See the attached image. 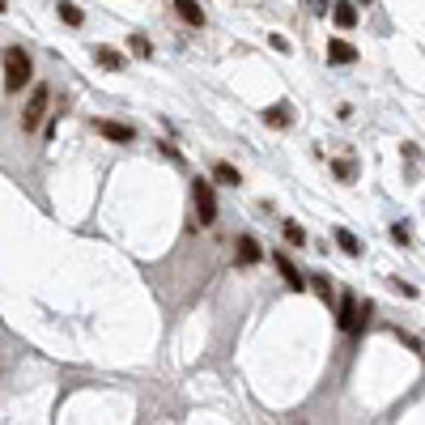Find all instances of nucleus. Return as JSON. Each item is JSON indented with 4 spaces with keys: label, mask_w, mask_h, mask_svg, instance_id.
<instances>
[{
    "label": "nucleus",
    "mask_w": 425,
    "mask_h": 425,
    "mask_svg": "<svg viewBox=\"0 0 425 425\" xmlns=\"http://www.w3.org/2000/svg\"><path fill=\"white\" fill-rule=\"evenodd\" d=\"M281 234H285V243H289V247H306V230H302L298 222H285V226H281Z\"/></svg>",
    "instance_id": "dca6fc26"
},
{
    "label": "nucleus",
    "mask_w": 425,
    "mask_h": 425,
    "mask_svg": "<svg viewBox=\"0 0 425 425\" xmlns=\"http://www.w3.org/2000/svg\"><path fill=\"white\" fill-rule=\"evenodd\" d=\"M328 60H332V64H357V47H353L349 39H332V43H328Z\"/></svg>",
    "instance_id": "1a4fd4ad"
},
{
    "label": "nucleus",
    "mask_w": 425,
    "mask_h": 425,
    "mask_svg": "<svg viewBox=\"0 0 425 425\" xmlns=\"http://www.w3.org/2000/svg\"><path fill=\"white\" fill-rule=\"evenodd\" d=\"M94 60H98V68H106V72H124V68H128V56L115 51V47H94Z\"/></svg>",
    "instance_id": "6e6552de"
},
{
    "label": "nucleus",
    "mask_w": 425,
    "mask_h": 425,
    "mask_svg": "<svg viewBox=\"0 0 425 425\" xmlns=\"http://www.w3.org/2000/svg\"><path fill=\"white\" fill-rule=\"evenodd\" d=\"M268 47H272V51H281V56H289V51H293V43H289L285 34H268Z\"/></svg>",
    "instance_id": "412c9836"
},
{
    "label": "nucleus",
    "mask_w": 425,
    "mask_h": 425,
    "mask_svg": "<svg viewBox=\"0 0 425 425\" xmlns=\"http://www.w3.org/2000/svg\"><path fill=\"white\" fill-rule=\"evenodd\" d=\"M336 243H341V251H345V255H353V260L362 255V243H357L349 230H336Z\"/></svg>",
    "instance_id": "a211bd4d"
},
{
    "label": "nucleus",
    "mask_w": 425,
    "mask_h": 425,
    "mask_svg": "<svg viewBox=\"0 0 425 425\" xmlns=\"http://www.w3.org/2000/svg\"><path fill=\"white\" fill-rule=\"evenodd\" d=\"M391 239H395L400 247H412V230H408L404 222H395V226H391Z\"/></svg>",
    "instance_id": "aec40b11"
},
{
    "label": "nucleus",
    "mask_w": 425,
    "mask_h": 425,
    "mask_svg": "<svg viewBox=\"0 0 425 425\" xmlns=\"http://www.w3.org/2000/svg\"><path fill=\"white\" fill-rule=\"evenodd\" d=\"M191 204H196V222L200 226L217 222V196H212V183L208 179H191Z\"/></svg>",
    "instance_id": "f03ea898"
},
{
    "label": "nucleus",
    "mask_w": 425,
    "mask_h": 425,
    "mask_svg": "<svg viewBox=\"0 0 425 425\" xmlns=\"http://www.w3.org/2000/svg\"><path fill=\"white\" fill-rule=\"evenodd\" d=\"M332 175H336L341 183H353V179H357V166H353L349 158H336V162H332Z\"/></svg>",
    "instance_id": "2eb2a0df"
},
{
    "label": "nucleus",
    "mask_w": 425,
    "mask_h": 425,
    "mask_svg": "<svg viewBox=\"0 0 425 425\" xmlns=\"http://www.w3.org/2000/svg\"><path fill=\"white\" fill-rule=\"evenodd\" d=\"M264 124H268V128H277V132H281V128H289V124H293L289 102H272L268 111H264Z\"/></svg>",
    "instance_id": "9d476101"
},
{
    "label": "nucleus",
    "mask_w": 425,
    "mask_h": 425,
    "mask_svg": "<svg viewBox=\"0 0 425 425\" xmlns=\"http://www.w3.org/2000/svg\"><path fill=\"white\" fill-rule=\"evenodd\" d=\"M310 289H315V293H319V298H324V302H328V306H332V281H328V277H324V272H319V277H310Z\"/></svg>",
    "instance_id": "6ab92c4d"
},
{
    "label": "nucleus",
    "mask_w": 425,
    "mask_h": 425,
    "mask_svg": "<svg viewBox=\"0 0 425 425\" xmlns=\"http://www.w3.org/2000/svg\"><path fill=\"white\" fill-rule=\"evenodd\" d=\"M332 22H336L341 30H353V26H357V5H349V0H336V5H332Z\"/></svg>",
    "instance_id": "9b49d317"
},
{
    "label": "nucleus",
    "mask_w": 425,
    "mask_h": 425,
    "mask_svg": "<svg viewBox=\"0 0 425 425\" xmlns=\"http://www.w3.org/2000/svg\"><path fill=\"white\" fill-rule=\"evenodd\" d=\"M94 132L106 137V141H115V145H132L137 141V128L132 124H120V120H94Z\"/></svg>",
    "instance_id": "39448f33"
},
{
    "label": "nucleus",
    "mask_w": 425,
    "mask_h": 425,
    "mask_svg": "<svg viewBox=\"0 0 425 425\" xmlns=\"http://www.w3.org/2000/svg\"><path fill=\"white\" fill-rule=\"evenodd\" d=\"M56 9H60V22H64V26H81V22H85V18H81V5H72V0H64V5H56Z\"/></svg>",
    "instance_id": "4468645a"
},
{
    "label": "nucleus",
    "mask_w": 425,
    "mask_h": 425,
    "mask_svg": "<svg viewBox=\"0 0 425 425\" xmlns=\"http://www.w3.org/2000/svg\"><path fill=\"white\" fill-rule=\"evenodd\" d=\"M336 328H341V332H362V328H366L362 302H357L353 293H341V298H336Z\"/></svg>",
    "instance_id": "7ed1b4c3"
},
{
    "label": "nucleus",
    "mask_w": 425,
    "mask_h": 425,
    "mask_svg": "<svg viewBox=\"0 0 425 425\" xmlns=\"http://www.w3.org/2000/svg\"><path fill=\"white\" fill-rule=\"evenodd\" d=\"M158 153H166V158H170V162H183V153H179V149H175V145H170V141H158Z\"/></svg>",
    "instance_id": "4be33fe9"
},
{
    "label": "nucleus",
    "mask_w": 425,
    "mask_h": 425,
    "mask_svg": "<svg viewBox=\"0 0 425 425\" xmlns=\"http://www.w3.org/2000/svg\"><path fill=\"white\" fill-rule=\"evenodd\" d=\"M30 81H34V64H30V56H26L22 47H9V51H5V89L18 94V89H26Z\"/></svg>",
    "instance_id": "f257e3e1"
},
{
    "label": "nucleus",
    "mask_w": 425,
    "mask_h": 425,
    "mask_svg": "<svg viewBox=\"0 0 425 425\" xmlns=\"http://www.w3.org/2000/svg\"><path fill=\"white\" fill-rule=\"evenodd\" d=\"M128 47H132V56H141V60H153V43H149L145 34H132V39H128Z\"/></svg>",
    "instance_id": "f3484780"
},
{
    "label": "nucleus",
    "mask_w": 425,
    "mask_h": 425,
    "mask_svg": "<svg viewBox=\"0 0 425 425\" xmlns=\"http://www.w3.org/2000/svg\"><path fill=\"white\" fill-rule=\"evenodd\" d=\"M5 9H9V5H5V0H0V13H5Z\"/></svg>",
    "instance_id": "b1692460"
},
{
    "label": "nucleus",
    "mask_w": 425,
    "mask_h": 425,
    "mask_svg": "<svg viewBox=\"0 0 425 425\" xmlns=\"http://www.w3.org/2000/svg\"><path fill=\"white\" fill-rule=\"evenodd\" d=\"M175 13H179L187 26H204V9L196 5V0H175Z\"/></svg>",
    "instance_id": "f8f14e48"
},
{
    "label": "nucleus",
    "mask_w": 425,
    "mask_h": 425,
    "mask_svg": "<svg viewBox=\"0 0 425 425\" xmlns=\"http://www.w3.org/2000/svg\"><path fill=\"white\" fill-rule=\"evenodd\" d=\"M212 179H217V183H226V187H239V183H243V175H239L230 162H217V166H212Z\"/></svg>",
    "instance_id": "ddd939ff"
},
{
    "label": "nucleus",
    "mask_w": 425,
    "mask_h": 425,
    "mask_svg": "<svg viewBox=\"0 0 425 425\" xmlns=\"http://www.w3.org/2000/svg\"><path fill=\"white\" fill-rule=\"evenodd\" d=\"M234 260H239L243 268H255V264L264 260V251H260V243H255L251 234H243V239L234 243Z\"/></svg>",
    "instance_id": "0eeeda50"
},
{
    "label": "nucleus",
    "mask_w": 425,
    "mask_h": 425,
    "mask_svg": "<svg viewBox=\"0 0 425 425\" xmlns=\"http://www.w3.org/2000/svg\"><path fill=\"white\" fill-rule=\"evenodd\" d=\"M391 285H395V289H400V293H404V298H417V289H412V285H408V281H400V277H395V281H391Z\"/></svg>",
    "instance_id": "5701e85b"
},
{
    "label": "nucleus",
    "mask_w": 425,
    "mask_h": 425,
    "mask_svg": "<svg viewBox=\"0 0 425 425\" xmlns=\"http://www.w3.org/2000/svg\"><path fill=\"white\" fill-rule=\"evenodd\" d=\"M272 264H277V272H281V281H285V285H289L293 293H302V289L310 285V281H302V272L293 268V260H289L285 251H277V255H272Z\"/></svg>",
    "instance_id": "423d86ee"
},
{
    "label": "nucleus",
    "mask_w": 425,
    "mask_h": 425,
    "mask_svg": "<svg viewBox=\"0 0 425 425\" xmlns=\"http://www.w3.org/2000/svg\"><path fill=\"white\" fill-rule=\"evenodd\" d=\"M47 102H51V89H47V85H34V94H30V102H26V111H22V128H26V132H34V128L43 124Z\"/></svg>",
    "instance_id": "20e7f679"
}]
</instances>
